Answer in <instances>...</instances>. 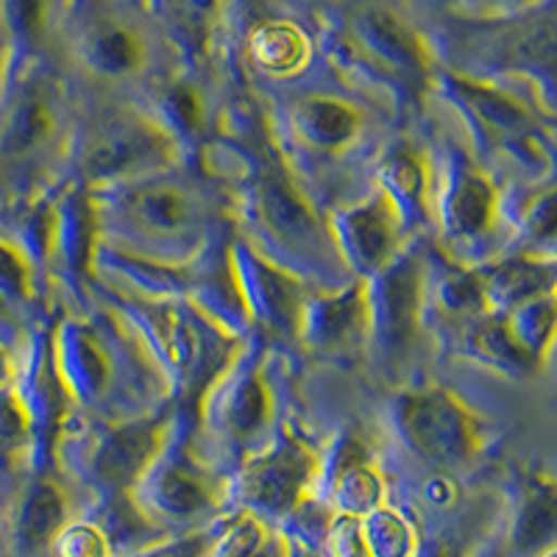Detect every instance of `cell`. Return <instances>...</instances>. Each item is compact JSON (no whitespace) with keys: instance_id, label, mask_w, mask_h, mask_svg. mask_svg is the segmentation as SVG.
<instances>
[{"instance_id":"cell-22","label":"cell","mask_w":557,"mask_h":557,"mask_svg":"<svg viewBox=\"0 0 557 557\" xmlns=\"http://www.w3.org/2000/svg\"><path fill=\"white\" fill-rule=\"evenodd\" d=\"M257 541H260V530L253 527V521L237 519L235 524L226 530V535L221 539V546H218V549L226 552V555H246V552H253Z\"/></svg>"},{"instance_id":"cell-16","label":"cell","mask_w":557,"mask_h":557,"mask_svg":"<svg viewBox=\"0 0 557 557\" xmlns=\"http://www.w3.org/2000/svg\"><path fill=\"white\" fill-rule=\"evenodd\" d=\"M92 53H96L98 64L103 70L123 73V70L134 67V62H137V42L123 28H107L103 34H98L96 45H92Z\"/></svg>"},{"instance_id":"cell-26","label":"cell","mask_w":557,"mask_h":557,"mask_svg":"<svg viewBox=\"0 0 557 557\" xmlns=\"http://www.w3.org/2000/svg\"><path fill=\"white\" fill-rule=\"evenodd\" d=\"M391 176L396 182L401 193H416L418 190V168L412 165L410 159L405 157H396L391 165Z\"/></svg>"},{"instance_id":"cell-14","label":"cell","mask_w":557,"mask_h":557,"mask_svg":"<svg viewBox=\"0 0 557 557\" xmlns=\"http://www.w3.org/2000/svg\"><path fill=\"white\" fill-rule=\"evenodd\" d=\"M159 502L173 513H196L198 507L207 505V487L190 471L171 469L159 482Z\"/></svg>"},{"instance_id":"cell-28","label":"cell","mask_w":557,"mask_h":557,"mask_svg":"<svg viewBox=\"0 0 557 557\" xmlns=\"http://www.w3.org/2000/svg\"><path fill=\"white\" fill-rule=\"evenodd\" d=\"M176 112L182 114L184 123H196V117H198L196 98H193L190 92H176Z\"/></svg>"},{"instance_id":"cell-6","label":"cell","mask_w":557,"mask_h":557,"mask_svg":"<svg viewBox=\"0 0 557 557\" xmlns=\"http://www.w3.org/2000/svg\"><path fill=\"white\" fill-rule=\"evenodd\" d=\"M128 209L143 226L176 232L190 221V201L171 187H143L128 198Z\"/></svg>"},{"instance_id":"cell-3","label":"cell","mask_w":557,"mask_h":557,"mask_svg":"<svg viewBox=\"0 0 557 557\" xmlns=\"http://www.w3.org/2000/svg\"><path fill=\"white\" fill-rule=\"evenodd\" d=\"M307 474V455L296 446L273 451L246 474V491L253 502L265 507H287L296 499Z\"/></svg>"},{"instance_id":"cell-20","label":"cell","mask_w":557,"mask_h":557,"mask_svg":"<svg viewBox=\"0 0 557 557\" xmlns=\"http://www.w3.org/2000/svg\"><path fill=\"white\" fill-rule=\"evenodd\" d=\"M355 323H357L355 296L341 298V301H335V305L326 307V310H323V315H321L323 335H326V337H335V341H341V337H346V332L351 330Z\"/></svg>"},{"instance_id":"cell-27","label":"cell","mask_w":557,"mask_h":557,"mask_svg":"<svg viewBox=\"0 0 557 557\" xmlns=\"http://www.w3.org/2000/svg\"><path fill=\"white\" fill-rule=\"evenodd\" d=\"M20 432H23V416H20V410L12 401L0 399V437L12 441Z\"/></svg>"},{"instance_id":"cell-1","label":"cell","mask_w":557,"mask_h":557,"mask_svg":"<svg viewBox=\"0 0 557 557\" xmlns=\"http://www.w3.org/2000/svg\"><path fill=\"white\" fill-rule=\"evenodd\" d=\"M407 437L421 455L435 460H460L471 449L469 418L446 393H421L407 399L405 412Z\"/></svg>"},{"instance_id":"cell-18","label":"cell","mask_w":557,"mask_h":557,"mask_svg":"<svg viewBox=\"0 0 557 557\" xmlns=\"http://www.w3.org/2000/svg\"><path fill=\"white\" fill-rule=\"evenodd\" d=\"M555 530V505H552V496H539L524 510V519H521V539L539 544V541L549 539V532Z\"/></svg>"},{"instance_id":"cell-9","label":"cell","mask_w":557,"mask_h":557,"mask_svg":"<svg viewBox=\"0 0 557 557\" xmlns=\"http://www.w3.org/2000/svg\"><path fill=\"white\" fill-rule=\"evenodd\" d=\"M48 128H51L48 109L39 101H34V98L32 101H23L17 107V112L12 114V121H9L0 148H3L9 157H20V153L32 151L39 139L48 134Z\"/></svg>"},{"instance_id":"cell-19","label":"cell","mask_w":557,"mask_h":557,"mask_svg":"<svg viewBox=\"0 0 557 557\" xmlns=\"http://www.w3.org/2000/svg\"><path fill=\"white\" fill-rule=\"evenodd\" d=\"M232 416H235V426L243 432H251L253 426H260L262 416H265V393H262V387L257 382L243 385Z\"/></svg>"},{"instance_id":"cell-25","label":"cell","mask_w":557,"mask_h":557,"mask_svg":"<svg viewBox=\"0 0 557 557\" xmlns=\"http://www.w3.org/2000/svg\"><path fill=\"white\" fill-rule=\"evenodd\" d=\"M64 552H73V555H98V552H103V544L98 541L96 532L89 530H73L64 539L62 544Z\"/></svg>"},{"instance_id":"cell-21","label":"cell","mask_w":557,"mask_h":557,"mask_svg":"<svg viewBox=\"0 0 557 557\" xmlns=\"http://www.w3.org/2000/svg\"><path fill=\"white\" fill-rule=\"evenodd\" d=\"M371 539H376V549L380 552H401L405 549V541H407V532L401 527L399 519H393L391 513H376L374 521H371Z\"/></svg>"},{"instance_id":"cell-5","label":"cell","mask_w":557,"mask_h":557,"mask_svg":"<svg viewBox=\"0 0 557 557\" xmlns=\"http://www.w3.org/2000/svg\"><path fill=\"white\" fill-rule=\"evenodd\" d=\"M262 207H265L271 226L278 228L285 237H310L315 232L310 209L282 176L268 173L262 178Z\"/></svg>"},{"instance_id":"cell-7","label":"cell","mask_w":557,"mask_h":557,"mask_svg":"<svg viewBox=\"0 0 557 557\" xmlns=\"http://www.w3.org/2000/svg\"><path fill=\"white\" fill-rule=\"evenodd\" d=\"M362 28H366L368 42L374 45L380 53H385L387 59H396V62L401 64L421 62L418 42L393 14L374 9V12H368L366 17H362Z\"/></svg>"},{"instance_id":"cell-13","label":"cell","mask_w":557,"mask_h":557,"mask_svg":"<svg viewBox=\"0 0 557 557\" xmlns=\"http://www.w3.org/2000/svg\"><path fill=\"white\" fill-rule=\"evenodd\" d=\"M253 51L262 59V64L285 70L301 59L305 42H301V37L290 26H265L253 37Z\"/></svg>"},{"instance_id":"cell-4","label":"cell","mask_w":557,"mask_h":557,"mask_svg":"<svg viewBox=\"0 0 557 557\" xmlns=\"http://www.w3.org/2000/svg\"><path fill=\"white\" fill-rule=\"evenodd\" d=\"M153 449H157V432L151 426H128V430L114 432L112 441L103 446L101 457H98V471L107 482L128 485L139 471L146 469Z\"/></svg>"},{"instance_id":"cell-24","label":"cell","mask_w":557,"mask_h":557,"mask_svg":"<svg viewBox=\"0 0 557 557\" xmlns=\"http://www.w3.org/2000/svg\"><path fill=\"white\" fill-rule=\"evenodd\" d=\"M0 287L7 293L23 290V265L7 246H0Z\"/></svg>"},{"instance_id":"cell-11","label":"cell","mask_w":557,"mask_h":557,"mask_svg":"<svg viewBox=\"0 0 557 557\" xmlns=\"http://www.w3.org/2000/svg\"><path fill=\"white\" fill-rule=\"evenodd\" d=\"M62 524V499L51 485H37L23 510V532L32 544L48 541Z\"/></svg>"},{"instance_id":"cell-12","label":"cell","mask_w":557,"mask_h":557,"mask_svg":"<svg viewBox=\"0 0 557 557\" xmlns=\"http://www.w3.org/2000/svg\"><path fill=\"white\" fill-rule=\"evenodd\" d=\"M418 305V278L410 265L399 268L387 278V323L396 337H407L416 318Z\"/></svg>"},{"instance_id":"cell-23","label":"cell","mask_w":557,"mask_h":557,"mask_svg":"<svg viewBox=\"0 0 557 557\" xmlns=\"http://www.w3.org/2000/svg\"><path fill=\"white\" fill-rule=\"evenodd\" d=\"M9 12L20 32L26 37H37L42 26V0H9Z\"/></svg>"},{"instance_id":"cell-15","label":"cell","mask_w":557,"mask_h":557,"mask_svg":"<svg viewBox=\"0 0 557 557\" xmlns=\"http://www.w3.org/2000/svg\"><path fill=\"white\" fill-rule=\"evenodd\" d=\"M491 212V190L480 178H466L451 198V218L462 232H476L485 226Z\"/></svg>"},{"instance_id":"cell-2","label":"cell","mask_w":557,"mask_h":557,"mask_svg":"<svg viewBox=\"0 0 557 557\" xmlns=\"http://www.w3.org/2000/svg\"><path fill=\"white\" fill-rule=\"evenodd\" d=\"M159 153V137L139 123H114L92 143L87 168L96 176H114Z\"/></svg>"},{"instance_id":"cell-17","label":"cell","mask_w":557,"mask_h":557,"mask_svg":"<svg viewBox=\"0 0 557 557\" xmlns=\"http://www.w3.org/2000/svg\"><path fill=\"white\" fill-rule=\"evenodd\" d=\"M341 496L351 510H366L380 499V482L362 466H348L341 476Z\"/></svg>"},{"instance_id":"cell-30","label":"cell","mask_w":557,"mask_h":557,"mask_svg":"<svg viewBox=\"0 0 557 557\" xmlns=\"http://www.w3.org/2000/svg\"><path fill=\"white\" fill-rule=\"evenodd\" d=\"M7 376V360H3V355H0V380Z\"/></svg>"},{"instance_id":"cell-29","label":"cell","mask_w":557,"mask_h":557,"mask_svg":"<svg viewBox=\"0 0 557 557\" xmlns=\"http://www.w3.org/2000/svg\"><path fill=\"white\" fill-rule=\"evenodd\" d=\"M482 3H491V7H521L527 0H482Z\"/></svg>"},{"instance_id":"cell-8","label":"cell","mask_w":557,"mask_h":557,"mask_svg":"<svg viewBox=\"0 0 557 557\" xmlns=\"http://www.w3.org/2000/svg\"><path fill=\"white\" fill-rule=\"evenodd\" d=\"M355 126V114L335 101H310L301 109V128L318 146H341Z\"/></svg>"},{"instance_id":"cell-10","label":"cell","mask_w":557,"mask_h":557,"mask_svg":"<svg viewBox=\"0 0 557 557\" xmlns=\"http://www.w3.org/2000/svg\"><path fill=\"white\" fill-rule=\"evenodd\" d=\"M351 243H355V251L368 265H376V262L385 260V253L391 251L393 232L380 209H362L351 218Z\"/></svg>"}]
</instances>
